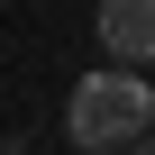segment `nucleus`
<instances>
[{"label": "nucleus", "instance_id": "obj_1", "mask_svg": "<svg viewBox=\"0 0 155 155\" xmlns=\"http://www.w3.org/2000/svg\"><path fill=\"white\" fill-rule=\"evenodd\" d=\"M155 128V82H137V64H101V73H82L73 82V101H64V137L82 146V155H101V146H137Z\"/></svg>", "mask_w": 155, "mask_h": 155}, {"label": "nucleus", "instance_id": "obj_2", "mask_svg": "<svg viewBox=\"0 0 155 155\" xmlns=\"http://www.w3.org/2000/svg\"><path fill=\"white\" fill-rule=\"evenodd\" d=\"M101 46L119 64H155V0H101Z\"/></svg>", "mask_w": 155, "mask_h": 155}]
</instances>
